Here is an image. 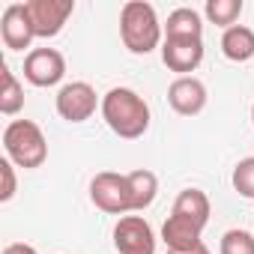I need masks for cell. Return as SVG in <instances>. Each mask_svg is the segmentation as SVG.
Segmentation results:
<instances>
[{"instance_id":"ffe728a7","label":"cell","mask_w":254,"mask_h":254,"mask_svg":"<svg viewBox=\"0 0 254 254\" xmlns=\"http://www.w3.org/2000/svg\"><path fill=\"white\" fill-rule=\"evenodd\" d=\"M233 189L242 194V197H248V200H254V156H248V159H242V162H236V168H233Z\"/></svg>"},{"instance_id":"6da1fadb","label":"cell","mask_w":254,"mask_h":254,"mask_svg":"<svg viewBox=\"0 0 254 254\" xmlns=\"http://www.w3.org/2000/svg\"><path fill=\"white\" fill-rule=\"evenodd\" d=\"M102 117L108 129L126 141H135L150 129V105L129 87H111L102 96Z\"/></svg>"},{"instance_id":"8fae6325","label":"cell","mask_w":254,"mask_h":254,"mask_svg":"<svg viewBox=\"0 0 254 254\" xmlns=\"http://www.w3.org/2000/svg\"><path fill=\"white\" fill-rule=\"evenodd\" d=\"M168 102L171 108L180 114V117H194L206 108V87L200 78L194 75H186V78H177L171 87H168Z\"/></svg>"},{"instance_id":"e0dca14e","label":"cell","mask_w":254,"mask_h":254,"mask_svg":"<svg viewBox=\"0 0 254 254\" xmlns=\"http://www.w3.org/2000/svg\"><path fill=\"white\" fill-rule=\"evenodd\" d=\"M165 36H203V21H200V12L191 9V6H180L168 15V24H165Z\"/></svg>"},{"instance_id":"9c48e42d","label":"cell","mask_w":254,"mask_h":254,"mask_svg":"<svg viewBox=\"0 0 254 254\" xmlns=\"http://www.w3.org/2000/svg\"><path fill=\"white\" fill-rule=\"evenodd\" d=\"M66 75V60L57 48H33L24 57V78L33 87H54Z\"/></svg>"},{"instance_id":"ac0fdd59","label":"cell","mask_w":254,"mask_h":254,"mask_svg":"<svg viewBox=\"0 0 254 254\" xmlns=\"http://www.w3.org/2000/svg\"><path fill=\"white\" fill-rule=\"evenodd\" d=\"M203 15L218 24V27H233L236 18L242 15V0H206V6H203Z\"/></svg>"},{"instance_id":"cb8c5ba5","label":"cell","mask_w":254,"mask_h":254,"mask_svg":"<svg viewBox=\"0 0 254 254\" xmlns=\"http://www.w3.org/2000/svg\"><path fill=\"white\" fill-rule=\"evenodd\" d=\"M251 123H254V105H251Z\"/></svg>"},{"instance_id":"4fadbf2b","label":"cell","mask_w":254,"mask_h":254,"mask_svg":"<svg viewBox=\"0 0 254 254\" xmlns=\"http://www.w3.org/2000/svg\"><path fill=\"white\" fill-rule=\"evenodd\" d=\"M209 212H212L209 197H206L200 189H183V191L177 194V200H174V209H171V215L189 218V221H194L197 227H206Z\"/></svg>"},{"instance_id":"d6986e66","label":"cell","mask_w":254,"mask_h":254,"mask_svg":"<svg viewBox=\"0 0 254 254\" xmlns=\"http://www.w3.org/2000/svg\"><path fill=\"white\" fill-rule=\"evenodd\" d=\"M218 254H254V236L248 230H227L221 236V245H218Z\"/></svg>"},{"instance_id":"3957f363","label":"cell","mask_w":254,"mask_h":254,"mask_svg":"<svg viewBox=\"0 0 254 254\" xmlns=\"http://www.w3.org/2000/svg\"><path fill=\"white\" fill-rule=\"evenodd\" d=\"M3 150L15 168L33 171L48 159V141L33 120H12L3 129Z\"/></svg>"},{"instance_id":"8992f818","label":"cell","mask_w":254,"mask_h":254,"mask_svg":"<svg viewBox=\"0 0 254 254\" xmlns=\"http://www.w3.org/2000/svg\"><path fill=\"white\" fill-rule=\"evenodd\" d=\"M54 105H57V114L66 123H84L96 114V105H102V102H99L96 90L87 81H72V84H63L57 90Z\"/></svg>"},{"instance_id":"2e32d148","label":"cell","mask_w":254,"mask_h":254,"mask_svg":"<svg viewBox=\"0 0 254 254\" xmlns=\"http://www.w3.org/2000/svg\"><path fill=\"white\" fill-rule=\"evenodd\" d=\"M21 108H24V87L18 84V78L6 63H0V114L12 117Z\"/></svg>"},{"instance_id":"ba28073f","label":"cell","mask_w":254,"mask_h":254,"mask_svg":"<svg viewBox=\"0 0 254 254\" xmlns=\"http://www.w3.org/2000/svg\"><path fill=\"white\" fill-rule=\"evenodd\" d=\"M162 60L171 72H180V78H186L189 72H194L203 63V39H197V36H165Z\"/></svg>"},{"instance_id":"52a82bcc","label":"cell","mask_w":254,"mask_h":254,"mask_svg":"<svg viewBox=\"0 0 254 254\" xmlns=\"http://www.w3.org/2000/svg\"><path fill=\"white\" fill-rule=\"evenodd\" d=\"M27 12L36 39H51L63 30V24L75 12V0H27Z\"/></svg>"},{"instance_id":"277c9868","label":"cell","mask_w":254,"mask_h":254,"mask_svg":"<svg viewBox=\"0 0 254 254\" xmlns=\"http://www.w3.org/2000/svg\"><path fill=\"white\" fill-rule=\"evenodd\" d=\"M90 200L108 212V215H126L135 212L132 206V191H129V180L126 174H114V171H102L93 177L90 183Z\"/></svg>"},{"instance_id":"7a4b0ae2","label":"cell","mask_w":254,"mask_h":254,"mask_svg":"<svg viewBox=\"0 0 254 254\" xmlns=\"http://www.w3.org/2000/svg\"><path fill=\"white\" fill-rule=\"evenodd\" d=\"M120 36L132 54H150L162 42V24L147 0H129L120 12Z\"/></svg>"},{"instance_id":"603a6c76","label":"cell","mask_w":254,"mask_h":254,"mask_svg":"<svg viewBox=\"0 0 254 254\" xmlns=\"http://www.w3.org/2000/svg\"><path fill=\"white\" fill-rule=\"evenodd\" d=\"M168 254H209V248L200 242V245H197V248H191V251H168Z\"/></svg>"},{"instance_id":"44dd1931","label":"cell","mask_w":254,"mask_h":254,"mask_svg":"<svg viewBox=\"0 0 254 254\" xmlns=\"http://www.w3.org/2000/svg\"><path fill=\"white\" fill-rule=\"evenodd\" d=\"M0 180H3V186H0V200H12L15 197V165L9 159H0Z\"/></svg>"},{"instance_id":"5bb4252c","label":"cell","mask_w":254,"mask_h":254,"mask_svg":"<svg viewBox=\"0 0 254 254\" xmlns=\"http://www.w3.org/2000/svg\"><path fill=\"white\" fill-rule=\"evenodd\" d=\"M221 54L233 63H248L254 57V30L245 24H233L221 33Z\"/></svg>"},{"instance_id":"5b68a950","label":"cell","mask_w":254,"mask_h":254,"mask_svg":"<svg viewBox=\"0 0 254 254\" xmlns=\"http://www.w3.org/2000/svg\"><path fill=\"white\" fill-rule=\"evenodd\" d=\"M114 248L120 254H156V233L144 215H123L114 227Z\"/></svg>"},{"instance_id":"7c38bea8","label":"cell","mask_w":254,"mask_h":254,"mask_svg":"<svg viewBox=\"0 0 254 254\" xmlns=\"http://www.w3.org/2000/svg\"><path fill=\"white\" fill-rule=\"evenodd\" d=\"M200 233H203V227H197L194 221L180 218V215H168V221L162 224V239H165L168 251H191V248H197L203 242Z\"/></svg>"},{"instance_id":"9a60e30c","label":"cell","mask_w":254,"mask_h":254,"mask_svg":"<svg viewBox=\"0 0 254 254\" xmlns=\"http://www.w3.org/2000/svg\"><path fill=\"white\" fill-rule=\"evenodd\" d=\"M126 180H129V191H132V206L135 212L147 209L153 200H156V191H159V180L153 171L141 168V171H132V174H126Z\"/></svg>"},{"instance_id":"30bf717a","label":"cell","mask_w":254,"mask_h":254,"mask_svg":"<svg viewBox=\"0 0 254 254\" xmlns=\"http://www.w3.org/2000/svg\"><path fill=\"white\" fill-rule=\"evenodd\" d=\"M0 39H3L9 51L30 48V42L36 39V30H33L27 3H9L3 9V15H0Z\"/></svg>"},{"instance_id":"7402d4cb","label":"cell","mask_w":254,"mask_h":254,"mask_svg":"<svg viewBox=\"0 0 254 254\" xmlns=\"http://www.w3.org/2000/svg\"><path fill=\"white\" fill-rule=\"evenodd\" d=\"M0 254H39L33 245H27V242H12V245H6Z\"/></svg>"}]
</instances>
